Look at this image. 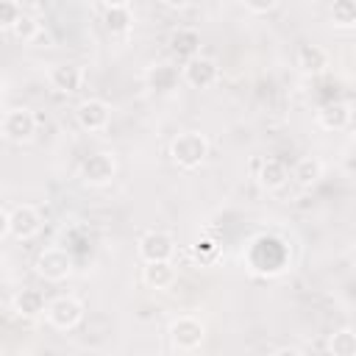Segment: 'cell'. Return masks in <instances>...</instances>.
I'll return each instance as SVG.
<instances>
[{
    "mask_svg": "<svg viewBox=\"0 0 356 356\" xmlns=\"http://www.w3.org/2000/svg\"><path fill=\"white\" fill-rule=\"evenodd\" d=\"M72 264H75V261H72V253H70L67 248H47V250H42V253L36 256L33 270H36L39 278H44V281H50V284H58V281L70 278Z\"/></svg>",
    "mask_w": 356,
    "mask_h": 356,
    "instance_id": "obj_3",
    "label": "cell"
},
{
    "mask_svg": "<svg viewBox=\"0 0 356 356\" xmlns=\"http://www.w3.org/2000/svg\"><path fill=\"white\" fill-rule=\"evenodd\" d=\"M136 250H139L142 261H164V259L175 256V239H172V234L153 228V231H145L139 236Z\"/></svg>",
    "mask_w": 356,
    "mask_h": 356,
    "instance_id": "obj_8",
    "label": "cell"
},
{
    "mask_svg": "<svg viewBox=\"0 0 356 356\" xmlns=\"http://www.w3.org/2000/svg\"><path fill=\"white\" fill-rule=\"evenodd\" d=\"M328 350L334 356H356V334L350 328H339L328 339Z\"/></svg>",
    "mask_w": 356,
    "mask_h": 356,
    "instance_id": "obj_23",
    "label": "cell"
},
{
    "mask_svg": "<svg viewBox=\"0 0 356 356\" xmlns=\"http://www.w3.org/2000/svg\"><path fill=\"white\" fill-rule=\"evenodd\" d=\"M292 178H295L298 186H306V189L314 186V184L323 178V161L314 159V156H303V159H298L295 167H292Z\"/></svg>",
    "mask_w": 356,
    "mask_h": 356,
    "instance_id": "obj_19",
    "label": "cell"
},
{
    "mask_svg": "<svg viewBox=\"0 0 356 356\" xmlns=\"http://www.w3.org/2000/svg\"><path fill=\"white\" fill-rule=\"evenodd\" d=\"M175 278H178V273H175L170 259H164V261H145V267H142V281L150 289H170L175 284Z\"/></svg>",
    "mask_w": 356,
    "mask_h": 356,
    "instance_id": "obj_13",
    "label": "cell"
},
{
    "mask_svg": "<svg viewBox=\"0 0 356 356\" xmlns=\"http://www.w3.org/2000/svg\"><path fill=\"white\" fill-rule=\"evenodd\" d=\"M44 317L53 328L58 331H72L75 325H81L83 320V303L72 295H61V298H53L47 306H44Z\"/></svg>",
    "mask_w": 356,
    "mask_h": 356,
    "instance_id": "obj_5",
    "label": "cell"
},
{
    "mask_svg": "<svg viewBox=\"0 0 356 356\" xmlns=\"http://www.w3.org/2000/svg\"><path fill=\"white\" fill-rule=\"evenodd\" d=\"M259 242H261V248L270 242V248L278 253V259L275 261H270V270L273 273H281L284 270V264H286V248H284V242H278V239H270V236H259ZM250 270H256V273H267V256L264 259H256V261H250Z\"/></svg>",
    "mask_w": 356,
    "mask_h": 356,
    "instance_id": "obj_21",
    "label": "cell"
},
{
    "mask_svg": "<svg viewBox=\"0 0 356 356\" xmlns=\"http://www.w3.org/2000/svg\"><path fill=\"white\" fill-rule=\"evenodd\" d=\"M0 134L6 142L11 145H25L33 139L36 134V114L25 106H17V108H8L3 122H0Z\"/></svg>",
    "mask_w": 356,
    "mask_h": 356,
    "instance_id": "obj_2",
    "label": "cell"
},
{
    "mask_svg": "<svg viewBox=\"0 0 356 356\" xmlns=\"http://www.w3.org/2000/svg\"><path fill=\"white\" fill-rule=\"evenodd\" d=\"M170 345L175 350H197L203 342H206V325L197 320V317H178L170 323Z\"/></svg>",
    "mask_w": 356,
    "mask_h": 356,
    "instance_id": "obj_7",
    "label": "cell"
},
{
    "mask_svg": "<svg viewBox=\"0 0 356 356\" xmlns=\"http://www.w3.org/2000/svg\"><path fill=\"white\" fill-rule=\"evenodd\" d=\"M350 117H353V108L348 100H328L317 108V125L323 131H342L350 125Z\"/></svg>",
    "mask_w": 356,
    "mask_h": 356,
    "instance_id": "obj_11",
    "label": "cell"
},
{
    "mask_svg": "<svg viewBox=\"0 0 356 356\" xmlns=\"http://www.w3.org/2000/svg\"><path fill=\"white\" fill-rule=\"evenodd\" d=\"M42 231V217L33 206H14L8 211V234L14 239H31Z\"/></svg>",
    "mask_w": 356,
    "mask_h": 356,
    "instance_id": "obj_10",
    "label": "cell"
},
{
    "mask_svg": "<svg viewBox=\"0 0 356 356\" xmlns=\"http://www.w3.org/2000/svg\"><path fill=\"white\" fill-rule=\"evenodd\" d=\"M103 25L108 33L120 36V33H128L131 25H134V14L128 6H114V8H106L103 11Z\"/></svg>",
    "mask_w": 356,
    "mask_h": 356,
    "instance_id": "obj_20",
    "label": "cell"
},
{
    "mask_svg": "<svg viewBox=\"0 0 356 356\" xmlns=\"http://www.w3.org/2000/svg\"><path fill=\"white\" fill-rule=\"evenodd\" d=\"M159 3H161L164 8H170V11H184L192 0H159Z\"/></svg>",
    "mask_w": 356,
    "mask_h": 356,
    "instance_id": "obj_27",
    "label": "cell"
},
{
    "mask_svg": "<svg viewBox=\"0 0 356 356\" xmlns=\"http://www.w3.org/2000/svg\"><path fill=\"white\" fill-rule=\"evenodd\" d=\"M217 78H220V64L211 56H203V53L186 58L184 67H181V81L192 89H209V86L217 83Z\"/></svg>",
    "mask_w": 356,
    "mask_h": 356,
    "instance_id": "obj_6",
    "label": "cell"
},
{
    "mask_svg": "<svg viewBox=\"0 0 356 356\" xmlns=\"http://www.w3.org/2000/svg\"><path fill=\"white\" fill-rule=\"evenodd\" d=\"M78 175L86 186H108L117 175V159L106 150H97V153H92L81 161Z\"/></svg>",
    "mask_w": 356,
    "mask_h": 356,
    "instance_id": "obj_4",
    "label": "cell"
},
{
    "mask_svg": "<svg viewBox=\"0 0 356 356\" xmlns=\"http://www.w3.org/2000/svg\"><path fill=\"white\" fill-rule=\"evenodd\" d=\"M328 64H331V58H328V53L320 44H300L298 47V67H300V72L317 78V75H323L328 70Z\"/></svg>",
    "mask_w": 356,
    "mask_h": 356,
    "instance_id": "obj_15",
    "label": "cell"
},
{
    "mask_svg": "<svg viewBox=\"0 0 356 356\" xmlns=\"http://www.w3.org/2000/svg\"><path fill=\"white\" fill-rule=\"evenodd\" d=\"M75 120L83 131H103L111 120V106L100 97H86L75 108Z\"/></svg>",
    "mask_w": 356,
    "mask_h": 356,
    "instance_id": "obj_9",
    "label": "cell"
},
{
    "mask_svg": "<svg viewBox=\"0 0 356 356\" xmlns=\"http://www.w3.org/2000/svg\"><path fill=\"white\" fill-rule=\"evenodd\" d=\"M8 31H11V33H14L19 42H36V39H39V33H42L39 22H36L31 14H25V11L17 17V22H14Z\"/></svg>",
    "mask_w": 356,
    "mask_h": 356,
    "instance_id": "obj_24",
    "label": "cell"
},
{
    "mask_svg": "<svg viewBox=\"0 0 356 356\" xmlns=\"http://www.w3.org/2000/svg\"><path fill=\"white\" fill-rule=\"evenodd\" d=\"M8 234V211L0 206V239Z\"/></svg>",
    "mask_w": 356,
    "mask_h": 356,
    "instance_id": "obj_28",
    "label": "cell"
},
{
    "mask_svg": "<svg viewBox=\"0 0 356 356\" xmlns=\"http://www.w3.org/2000/svg\"><path fill=\"white\" fill-rule=\"evenodd\" d=\"M256 178H259V184H261L264 189H281V186L286 184L289 172H286L284 161H278V159H264V161H259Z\"/></svg>",
    "mask_w": 356,
    "mask_h": 356,
    "instance_id": "obj_18",
    "label": "cell"
},
{
    "mask_svg": "<svg viewBox=\"0 0 356 356\" xmlns=\"http://www.w3.org/2000/svg\"><path fill=\"white\" fill-rule=\"evenodd\" d=\"M242 3H245V8L250 14H267V11H273L278 6V0H242Z\"/></svg>",
    "mask_w": 356,
    "mask_h": 356,
    "instance_id": "obj_26",
    "label": "cell"
},
{
    "mask_svg": "<svg viewBox=\"0 0 356 356\" xmlns=\"http://www.w3.org/2000/svg\"><path fill=\"white\" fill-rule=\"evenodd\" d=\"M44 306H47V300H44V295H42L39 289H19V292L14 295V300H11L14 314H19L22 320H36V317H42V314H44Z\"/></svg>",
    "mask_w": 356,
    "mask_h": 356,
    "instance_id": "obj_14",
    "label": "cell"
},
{
    "mask_svg": "<svg viewBox=\"0 0 356 356\" xmlns=\"http://www.w3.org/2000/svg\"><path fill=\"white\" fill-rule=\"evenodd\" d=\"M19 14H22V8L17 0H0V28H11Z\"/></svg>",
    "mask_w": 356,
    "mask_h": 356,
    "instance_id": "obj_25",
    "label": "cell"
},
{
    "mask_svg": "<svg viewBox=\"0 0 356 356\" xmlns=\"http://www.w3.org/2000/svg\"><path fill=\"white\" fill-rule=\"evenodd\" d=\"M178 78H181V72H178V67L170 64V61H159V64L147 67V86H150L153 92H159V95L172 92V89L178 86Z\"/></svg>",
    "mask_w": 356,
    "mask_h": 356,
    "instance_id": "obj_16",
    "label": "cell"
},
{
    "mask_svg": "<svg viewBox=\"0 0 356 356\" xmlns=\"http://www.w3.org/2000/svg\"><path fill=\"white\" fill-rule=\"evenodd\" d=\"M170 50H172V56H178V58H192V56H197L200 53V33L195 31V28H178V31H172L170 33Z\"/></svg>",
    "mask_w": 356,
    "mask_h": 356,
    "instance_id": "obj_17",
    "label": "cell"
},
{
    "mask_svg": "<svg viewBox=\"0 0 356 356\" xmlns=\"http://www.w3.org/2000/svg\"><path fill=\"white\" fill-rule=\"evenodd\" d=\"M50 86L61 95H75L81 86H83V67L81 64H58L50 70Z\"/></svg>",
    "mask_w": 356,
    "mask_h": 356,
    "instance_id": "obj_12",
    "label": "cell"
},
{
    "mask_svg": "<svg viewBox=\"0 0 356 356\" xmlns=\"http://www.w3.org/2000/svg\"><path fill=\"white\" fill-rule=\"evenodd\" d=\"M106 8H114V6H131V0H103Z\"/></svg>",
    "mask_w": 356,
    "mask_h": 356,
    "instance_id": "obj_29",
    "label": "cell"
},
{
    "mask_svg": "<svg viewBox=\"0 0 356 356\" xmlns=\"http://www.w3.org/2000/svg\"><path fill=\"white\" fill-rule=\"evenodd\" d=\"M209 156V139L200 131H184L170 142V159L181 170H197Z\"/></svg>",
    "mask_w": 356,
    "mask_h": 356,
    "instance_id": "obj_1",
    "label": "cell"
},
{
    "mask_svg": "<svg viewBox=\"0 0 356 356\" xmlns=\"http://www.w3.org/2000/svg\"><path fill=\"white\" fill-rule=\"evenodd\" d=\"M331 22H334V28L350 31L356 25V3L353 0H334V6H331Z\"/></svg>",
    "mask_w": 356,
    "mask_h": 356,
    "instance_id": "obj_22",
    "label": "cell"
}]
</instances>
